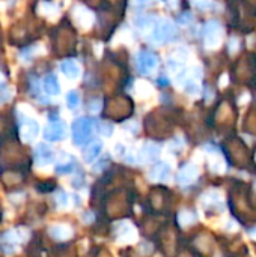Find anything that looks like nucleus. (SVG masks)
Here are the masks:
<instances>
[{"label": "nucleus", "instance_id": "obj_24", "mask_svg": "<svg viewBox=\"0 0 256 257\" xmlns=\"http://www.w3.org/2000/svg\"><path fill=\"white\" fill-rule=\"evenodd\" d=\"M152 0H134V5L136 6H145V5H149Z\"/></svg>", "mask_w": 256, "mask_h": 257}, {"label": "nucleus", "instance_id": "obj_1", "mask_svg": "<svg viewBox=\"0 0 256 257\" xmlns=\"http://www.w3.org/2000/svg\"><path fill=\"white\" fill-rule=\"evenodd\" d=\"M92 121L88 119V117H80V119L74 121L72 124V138H74V143L82 146L85 145L91 135H92Z\"/></svg>", "mask_w": 256, "mask_h": 257}, {"label": "nucleus", "instance_id": "obj_16", "mask_svg": "<svg viewBox=\"0 0 256 257\" xmlns=\"http://www.w3.org/2000/svg\"><path fill=\"white\" fill-rule=\"evenodd\" d=\"M193 3H194V6H198L201 9H207V8L212 6L211 0H193Z\"/></svg>", "mask_w": 256, "mask_h": 257}, {"label": "nucleus", "instance_id": "obj_6", "mask_svg": "<svg viewBox=\"0 0 256 257\" xmlns=\"http://www.w3.org/2000/svg\"><path fill=\"white\" fill-rule=\"evenodd\" d=\"M53 150L46 145H38L35 150V160L39 166H47L53 161Z\"/></svg>", "mask_w": 256, "mask_h": 257}, {"label": "nucleus", "instance_id": "obj_10", "mask_svg": "<svg viewBox=\"0 0 256 257\" xmlns=\"http://www.w3.org/2000/svg\"><path fill=\"white\" fill-rule=\"evenodd\" d=\"M44 90L48 95H57L61 92V87H59V82H57V77L53 74H48L44 78Z\"/></svg>", "mask_w": 256, "mask_h": 257}, {"label": "nucleus", "instance_id": "obj_4", "mask_svg": "<svg viewBox=\"0 0 256 257\" xmlns=\"http://www.w3.org/2000/svg\"><path fill=\"white\" fill-rule=\"evenodd\" d=\"M65 137V124L61 121H53L44 129V138L48 142H59Z\"/></svg>", "mask_w": 256, "mask_h": 257}, {"label": "nucleus", "instance_id": "obj_7", "mask_svg": "<svg viewBox=\"0 0 256 257\" xmlns=\"http://www.w3.org/2000/svg\"><path fill=\"white\" fill-rule=\"evenodd\" d=\"M196 174H198V169H196L193 164H186L178 174V182L181 185H188L194 181Z\"/></svg>", "mask_w": 256, "mask_h": 257}, {"label": "nucleus", "instance_id": "obj_15", "mask_svg": "<svg viewBox=\"0 0 256 257\" xmlns=\"http://www.w3.org/2000/svg\"><path fill=\"white\" fill-rule=\"evenodd\" d=\"M152 21L151 17H146V15H140V17H136L134 18V24L139 27V29H143V27H148Z\"/></svg>", "mask_w": 256, "mask_h": 257}, {"label": "nucleus", "instance_id": "obj_20", "mask_svg": "<svg viewBox=\"0 0 256 257\" xmlns=\"http://www.w3.org/2000/svg\"><path fill=\"white\" fill-rule=\"evenodd\" d=\"M100 132L104 135H110L113 132V127L110 124H100Z\"/></svg>", "mask_w": 256, "mask_h": 257}, {"label": "nucleus", "instance_id": "obj_17", "mask_svg": "<svg viewBox=\"0 0 256 257\" xmlns=\"http://www.w3.org/2000/svg\"><path fill=\"white\" fill-rule=\"evenodd\" d=\"M193 21V15L190 14V12H186V14H183V15H180V18H178V23L180 24H188V23H191Z\"/></svg>", "mask_w": 256, "mask_h": 257}, {"label": "nucleus", "instance_id": "obj_3", "mask_svg": "<svg viewBox=\"0 0 256 257\" xmlns=\"http://www.w3.org/2000/svg\"><path fill=\"white\" fill-rule=\"evenodd\" d=\"M222 27L217 21H209L205 24V44L208 48H215L220 44Z\"/></svg>", "mask_w": 256, "mask_h": 257}, {"label": "nucleus", "instance_id": "obj_21", "mask_svg": "<svg viewBox=\"0 0 256 257\" xmlns=\"http://www.w3.org/2000/svg\"><path fill=\"white\" fill-rule=\"evenodd\" d=\"M237 50H238V41H237L235 38H232L231 43H229V51H231V53H235Z\"/></svg>", "mask_w": 256, "mask_h": 257}, {"label": "nucleus", "instance_id": "obj_23", "mask_svg": "<svg viewBox=\"0 0 256 257\" xmlns=\"http://www.w3.org/2000/svg\"><path fill=\"white\" fill-rule=\"evenodd\" d=\"M57 202L61 203V205H67V195H65V193H59Z\"/></svg>", "mask_w": 256, "mask_h": 257}, {"label": "nucleus", "instance_id": "obj_14", "mask_svg": "<svg viewBox=\"0 0 256 257\" xmlns=\"http://www.w3.org/2000/svg\"><path fill=\"white\" fill-rule=\"evenodd\" d=\"M67 104H68L70 108H77V107H78V104H80V96H78L77 92L71 90V92L67 95Z\"/></svg>", "mask_w": 256, "mask_h": 257}, {"label": "nucleus", "instance_id": "obj_12", "mask_svg": "<svg viewBox=\"0 0 256 257\" xmlns=\"http://www.w3.org/2000/svg\"><path fill=\"white\" fill-rule=\"evenodd\" d=\"M61 69L68 78H77L78 75H80V68H78V65L72 61H65L61 65Z\"/></svg>", "mask_w": 256, "mask_h": 257}, {"label": "nucleus", "instance_id": "obj_11", "mask_svg": "<svg viewBox=\"0 0 256 257\" xmlns=\"http://www.w3.org/2000/svg\"><path fill=\"white\" fill-rule=\"evenodd\" d=\"M38 124L35 121H26L23 125H22V134L24 137V140H32V138L38 134Z\"/></svg>", "mask_w": 256, "mask_h": 257}, {"label": "nucleus", "instance_id": "obj_13", "mask_svg": "<svg viewBox=\"0 0 256 257\" xmlns=\"http://www.w3.org/2000/svg\"><path fill=\"white\" fill-rule=\"evenodd\" d=\"M160 153V148L157 146V145H152V143H149V145H146L145 148H143V150H142V155H140V158L142 160H155L157 158V155Z\"/></svg>", "mask_w": 256, "mask_h": 257}, {"label": "nucleus", "instance_id": "obj_18", "mask_svg": "<svg viewBox=\"0 0 256 257\" xmlns=\"http://www.w3.org/2000/svg\"><path fill=\"white\" fill-rule=\"evenodd\" d=\"M186 90H187L188 93H191V95H196V93L201 92L199 86L196 85V83H193V82H188V83L186 85Z\"/></svg>", "mask_w": 256, "mask_h": 257}, {"label": "nucleus", "instance_id": "obj_2", "mask_svg": "<svg viewBox=\"0 0 256 257\" xmlns=\"http://www.w3.org/2000/svg\"><path fill=\"white\" fill-rule=\"evenodd\" d=\"M176 36V27L173 23L167 21V20H162L155 24L154 30H152V39L155 43H169L172 39H175Z\"/></svg>", "mask_w": 256, "mask_h": 257}, {"label": "nucleus", "instance_id": "obj_8", "mask_svg": "<svg viewBox=\"0 0 256 257\" xmlns=\"http://www.w3.org/2000/svg\"><path fill=\"white\" fill-rule=\"evenodd\" d=\"M101 149H103L101 142L95 140V142L88 143V145H86V148L83 149V156H85V160H86L88 163L95 161L96 158H98V155L101 153Z\"/></svg>", "mask_w": 256, "mask_h": 257}, {"label": "nucleus", "instance_id": "obj_19", "mask_svg": "<svg viewBox=\"0 0 256 257\" xmlns=\"http://www.w3.org/2000/svg\"><path fill=\"white\" fill-rule=\"evenodd\" d=\"M72 169H74V164H72V163H71V164L57 166V167H56L57 173H62V174H65V173H71V171H72Z\"/></svg>", "mask_w": 256, "mask_h": 257}, {"label": "nucleus", "instance_id": "obj_22", "mask_svg": "<svg viewBox=\"0 0 256 257\" xmlns=\"http://www.w3.org/2000/svg\"><path fill=\"white\" fill-rule=\"evenodd\" d=\"M8 98H9V92L2 86V87H0V103H3V101H6L8 100Z\"/></svg>", "mask_w": 256, "mask_h": 257}, {"label": "nucleus", "instance_id": "obj_5", "mask_svg": "<svg viewBox=\"0 0 256 257\" xmlns=\"http://www.w3.org/2000/svg\"><path fill=\"white\" fill-rule=\"evenodd\" d=\"M137 65H139L140 72L149 74L157 66V56L151 51H142L137 56Z\"/></svg>", "mask_w": 256, "mask_h": 257}, {"label": "nucleus", "instance_id": "obj_9", "mask_svg": "<svg viewBox=\"0 0 256 257\" xmlns=\"http://www.w3.org/2000/svg\"><path fill=\"white\" fill-rule=\"evenodd\" d=\"M169 173H170V167L166 164V163H157L152 169H151V177L154 181H166L169 177Z\"/></svg>", "mask_w": 256, "mask_h": 257}, {"label": "nucleus", "instance_id": "obj_25", "mask_svg": "<svg viewBox=\"0 0 256 257\" xmlns=\"http://www.w3.org/2000/svg\"><path fill=\"white\" fill-rule=\"evenodd\" d=\"M116 152L119 153V155H124V153H125V148L121 146V145H117V146H116Z\"/></svg>", "mask_w": 256, "mask_h": 257}]
</instances>
